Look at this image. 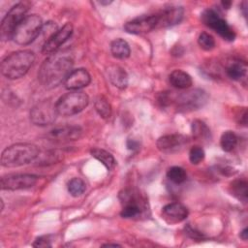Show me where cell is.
I'll return each mask as SVG.
<instances>
[{
  "label": "cell",
  "mask_w": 248,
  "mask_h": 248,
  "mask_svg": "<svg viewBox=\"0 0 248 248\" xmlns=\"http://www.w3.org/2000/svg\"><path fill=\"white\" fill-rule=\"evenodd\" d=\"M110 52L113 57L117 59H125L130 56L131 50L128 43L121 39H115L110 44Z\"/></svg>",
  "instance_id": "22"
},
{
  "label": "cell",
  "mask_w": 248,
  "mask_h": 248,
  "mask_svg": "<svg viewBox=\"0 0 248 248\" xmlns=\"http://www.w3.org/2000/svg\"><path fill=\"white\" fill-rule=\"evenodd\" d=\"M91 81V76L87 70L83 68L72 70L64 81V85L68 90L78 91L86 87Z\"/></svg>",
  "instance_id": "17"
},
{
  "label": "cell",
  "mask_w": 248,
  "mask_h": 248,
  "mask_svg": "<svg viewBox=\"0 0 248 248\" xmlns=\"http://www.w3.org/2000/svg\"><path fill=\"white\" fill-rule=\"evenodd\" d=\"M103 246H104V247H110V246L116 247V246H120V245L117 244V243H107V244H104Z\"/></svg>",
  "instance_id": "38"
},
{
  "label": "cell",
  "mask_w": 248,
  "mask_h": 248,
  "mask_svg": "<svg viewBox=\"0 0 248 248\" xmlns=\"http://www.w3.org/2000/svg\"><path fill=\"white\" fill-rule=\"evenodd\" d=\"M51 235L47 234V235H42L36 238V240L33 243L34 247H43V248H46V247H51Z\"/></svg>",
  "instance_id": "33"
},
{
  "label": "cell",
  "mask_w": 248,
  "mask_h": 248,
  "mask_svg": "<svg viewBox=\"0 0 248 248\" xmlns=\"http://www.w3.org/2000/svg\"><path fill=\"white\" fill-rule=\"evenodd\" d=\"M198 44L199 46L204 50H211L215 47V40L207 32H202L198 37Z\"/></svg>",
  "instance_id": "31"
},
{
  "label": "cell",
  "mask_w": 248,
  "mask_h": 248,
  "mask_svg": "<svg viewBox=\"0 0 248 248\" xmlns=\"http://www.w3.org/2000/svg\"><path fill=\"white\" fill-rule=\"evenodd\" d=\"M74 59L66 51H56L43 62L38 73V78L45 88L57 87L72 72Z\"/></svg>",
  "instance_id": "1"
},
{
  "label": "cell",
  "mask_w": 248,
  "mask_h": 248,
  "mask_svg": "<svg viewBox=\"0 0 248 248\" xmlns=\"http://www.w3.org/2000/svg\"><path fill=\"white\" fill-rule=\"evenodd\" d=\"M204 159V151L199 145L192 146L189 151V160L193 165L200 164Z\"/></svg>",
  "instance_id": "32"
},
{
  "label": "cell",
  "mask_w": 248,
  "mask_h": 248,
  "mask_svg": "<svg viewBox=\"0 0 248 248\" xmlns=\"http://www.w3.org/2000/svg\"><path fill=\"white\" fill-rule=\"evenodd\" d=\"M30 8V3L27 1L18 2L13 6L7 15L4 16L0 26V37L3 41L13 39L14 32L20 21L26 16V13Z\"/></svg>",
  "instance_id": "8"
},
{
  "label": "cell",
  "mask_w": 248,
  "mask_h": 248,
  "mask_svg": "<svg viewBox=\"0 0 248 248\" xmlns=\"http://www.w3.org/2000/svg\"><path fill=\"white\" fill-rule=\"evenodd\" d=\"M38 181V176L30 173H14L2 176L0 185L2 190H22L33 187Z\"/></svg>",
  "instance_id": "11"
},
{
  "label": "cell",
  "mask_w": 248,
  "mask_h": 248,
  "mask_svg": "<svg viewBox=\"0 0 248 248\" xmlns=\"http://www.w3.org/2000/svg\"><path fill=\"white\" fill-rule=\"evenodd\" d=\"M188 141V138L184 135L170 134L160 137L157 140L156 145L161 152L175 153L182 150Z\"/></svg>",
  "instance_id": "14"
},
{
  "label": "cell",
  "mask_w": 248,
  "mask_h": 248,
  "mask_svg": "<svg viewBox=\"0 0 248 248\" xmlns=\"http://www.w3.org/2000/svg\"><path fill=\"white\" fill-rule=\"evenodd\" d=\"M94 107H95L96 111L98 112V114L102 118L108 119V118L110 117V115H111V106L105 97H103V96L97 97L95 102H94Z\"/></svg>",
  "instance_id": "28"
},
{
  "label": "cell",
  "mask_w": 248,
  "mask_h": 248,
  "mask_svg": "<svg viewBox=\"0 0 248 248\" xmlns=\"http://www.w3.org/2000/svg\"><path fill=\"white\" fill-rule=\"evenodd\" d=\"M108 77L113 86L119 89H125L128 85V75L126 71L118 66V65H111L108 68Z\"/></svg>",
  "instance_id": "19"
},
{
  "label": "cell",
  "mask_w": 248,
  "mask_h": 248,
  "mask_svg": "<svg viewBox=\"0 0 248 248\" xmlns=\"http://www.w3.org/2000/svg\"><path fill=\"white\" fill-rule=\"evenodd\" d=\"M127 147H128V149H130V150L138 149V148H139V142H138L137 140H135L129 139V140H127Z\"/></svg>",
  "instance_id": "35"
},
{
  "label": "cell",
  "mask_w": 248,
  "mask_h": 248,
  "mask_svg": "<svg viewBox=\"0 0 248 248\" xmlns=\"http://www.w3.org/2000/svg\"><path fill=\"white\" fill-rule=\"evenodd\" d=\"M193 137L199 140H208L210 139V130L202 120H195L191 126Z\"/></svg>",
  "instance_id": "25"
},
{
  "label": "cell",
  "mask_w": 248,
  "mask_h": 248,
  "mask_svg": "<svg viewBox=\"0 0 248 248\" xmlns=\"http://www.w3.org/2000/svg\"><path fill=\"white\" fill-rule=\"evenodd\" d=\"M90 154L92 157L101 162L108 170H112L116 165L114 157L105 149L94 147L90 150Z\"/></svg>",
  "instance_id": "23"
},
{
  "label": "cell",
  "mask_w": 248,
  "mask_h": 248,
  "mask_svg": "<svg viewBox=\"0 0 248 248\" xmlns=\"http://www.w3.org/2000/svg\"><path fill=\"white\" fill-rule=\"evenodd\" d=\"M158 20L156 14L153 15H143L140 16L132 20L128 21L124 25L126 32L130 34H145L154 29H157Z\"/></svg>",
  "instance_id": "13"
},
{
  "label": "cell",
  "mask_w": 248,
  "mask_h": 248,
  "mask_svg": "<svg viewBox=\"0 0 248 248\" xmlns=\"http://www.w3.org/2000/svg\"><path fill=\"white\" fill-rule=\"evenodd\" d=\"M169 80L170 84L177 89H187L193 84L191 76L182 70L172 71L169 76Z\"/></svg>",
  "instance_id": "21"
},
{
  "label": "cell",
  "mask_w": 248,
  "mask_h": 248,
  "mask_svg": "<svg viewBox=\"0 0 248 248\" xmlns=\"http://www.w3.org/2000/svg\"><path fill=\"white\" fill-rule=\"evenodd\" d=\"M67 188H68L69 193L73 197H79L84 193V191L86 189V184L81 178L74 177L68 182Z\"/></svg>",
  "instance_id": "30"
},
{
  "label": "cell",
  "mask_w": 248,
  "mask_h": 248,
  "mask_svg": "<svg viewBox=\"0 0 248 248\" xmlns=\"http://www.w3.org/2000/svg\"><path fill=\"white\" fill-rule=\"evenodd\" d=\"M239 236H240V238H241L242 240H247V238H248V229H247V228H244V229L240 232Z\"/></svg>",
  "instance_id": "36"
},
{
  "label": "cell",
  "mask_w": 248,
  "mask_h": 248,
  "mask_svg": "<svg viewBox=\"0 0 248 248\" xmlns=\"http://www.w3.org/2000/svg\"><path fill=\"white\" fill-rule=\"evenodd\" d=\"M82 135V130L78 126L65 125L49 131L47 139L53 142H69L78 140Z\"/></svg>",
  "instance_id": "15"
},
{
  "label": "cell",
  "mask_w": 248,
  "mask_h": 248,
  "mask_svg": "<svg viewBox=\"0 0 248 248\" xmlns=\"http://www.w3.org/2000/svg\"><path fill=\"white\" fill-rule=\"evenodd\" d=\"M58 115L55 104L44 100L36 104L30 110V120L37 126H47L52 124Z\"/></svg>",
  "instance_id": "10"
},
{
  "label": "cell",
  "mask_w": 248,
  "mask_h": 248,
  "mask_svg": "<svg viewBox=\"0 0 248 248\" xmlns=\"http://www.w3.org/2000/svg\"><path fill=\"white\" fill-rule=\"evenodd\" d=\"M183 15H184V10L182 7L171 6V7L164 8L163 10L156 13L157 20H158L157 29L173 26L179 23L183 18Z\"/></svg>",
  "instance_id": "16"
},
{
  "label": "cell",
  "mask_w": 248,
  "mask_h": 248,
  "mask_svg": "<svg viewBox=\"0 0 248 248\" xmlns=\"http://www.w3.org/2000/svg\"><path fill=\"white\" fill-rule=\"evenodd\" d=\"M225 71L231 79L238 81L246 77L247 64L239 59H232L228 62Z\"/></svg>",
  "instance_id": "20"
},
{
  "label": "cell",
  "mask_w": 248,
  "mask_h": 248,
  "mask_svg": "<svg viewBox=\"0 0 248 248\" xmlns=\"http://www.w3.org/2000/svg\"><path fill=\"white\" fill-rule=\"evenodd\" d=\"M43 20L38 15L26 16L16 26L13 40L20 46L31 44L41 33L43 28Z\"/></svg>",
  "instance_id": "5"
},
{
  "label": "cell",
  "mask_w": 248,
  "mask_h": 248,
  "mask_svg": "<svg viewBox=\"0 0 248 248\" xmlns=\"http://www.w3.org/2000/svg\"><path fill=\"white\" fill-rule=\"evenodd\" d=\"M62 155L63 154L58 150H50L45 153H39L35 162L38 165H44V166L54 164L62 159Z\"/></svg>",
  "instance_id": "27"
},
{
  "label": "cell",
  "mask_w": 248,
  "mask_h": 248,
  "mask_svg": "<svg viewBox=\"0 0 248 248\" xmlns=\"http://www.w3.org/2000/svg\"><path fill=\"white\" fill-rule=\"evenodd\" d=\"M167 177L170 181L175 183V184H181L183 183L187 178L186 170L181 167H171L167 171Z\"/></svg>",
  "instance_id": "29"
},
{
  "label": "cell",
  "mask_w": 248,
  "mask_h": 248,
  "mask_svg": "<svg viewBox=\"0 0 248 248\" xmlns=\"http://www.w3.org/2000/svg\"><path fill=\"white\" fill-rule=\"evenodd\" d=\"M208 100L207 93L202 89H192L174 95L170 92V104H174L178 111L188 112L202 108Z\"/></svg>",
  "instance_id": "7"
},
{
  "label": "cell",
  "mask_w": 248,
  "mask_h": 248,
  "mask_svg": "<svg viewBox=\"0 0 248 248\" xmlns=\"http://www.w3.org/2000/svg\"><path fill=\"white\" fill-rule=\"evenodd\" d=\"M74 27L72 23L67 22L60 29H57L47 40H46L45 44L42 47V52L46 55H50L61 47L73 35Z\"/></svg>",
  "instance_id": "12"
},
{
  "label": "cell",
  "mask_w": 248,
  "mask_h": 248,
  "mask_svg": "<svg viewBox=\"0 0 248 248\" xmlns=\"http://www.w3.org/2000/svg\"><path fill=\"white\" fill-rule=\"evenodd\" d=\"M119 200L122 203L121 217L129 219L140 216L147 208L145 198L136 189H124L119 193Z\"/></svg>",
  "instance_id": "4"
},
{
  "label": "cell",
  "mask_w": 248,
  "mask_h": 248,
  "mask_svg": "<svg viewBox=\"0 0 248 248\" xmlns=\"http://www.w3.org/2000/svg\"><path fill=\"white\" fill-rule=\"evenodd\" d=\"M40 153L39 148L32 143H15L5 148L1 155V165L6 168H16L35 162Z\"/></svg>",
  "instance_id": "3"
},
{
  "label": "cell",
  "mask_w": 248,
  "mask_h": 248,
  "mask_svg": "<svg viewBox=\"0 0 248 248\" xmlns=\"http://www.w3.org/2000/svg\"><path fill=\"white\" fill-rule=\"evenodd\" d=\"M202 21L204 25L214 30L224 40L233 41L235 33L233 29L228 24V22L221 17V16L213 9H206L202 14Z\"/></svg>",
  "instance_id": "9"
},
{
  "label": "cell",
  "mask_w": 248,
  "mask_h": 248,
  "mask_svg": "<svg viewBox=\"0 0 248 248\" xmlns=\"http://www.w3.org/2000/svg\"><path fill=\"white\" fill-rule=\"evenodd\" d=\"M34 60L35 54L29 49L15 51L3 59L1 73L9 79L20 78L27 74Z\"/></svg>",
  "instance_id": "2"
},
{
  "label": "cell",
  "mask_w": 248,
  "mask_h": 248,
  "mask_svg": "<svg viewBox=\"0 0 248 248\" xmlns=\"http://www.w3.org/2000/svg\"><path fill=\"white\" fill-rule=\"evenodd\" d=\"M221 4L223 5V7H224V8L229 9V8H230V6H231V4H232V2H230V1H222V2H221Z\"/></svg>",
  "instance_id": "37"
},
{
  "label": "cell",
  "mask_w": 248,
  "mask_h": 248,
  "mask_svg": "<svg viewBox=\"0 0 248 248\" xmlns=\"http://www.w3.org/2000/svg\"><path fill=\"white\" fill-rule=\"evenodd\" d=\"M89 103V97L82 91H70L55 103L58 115L72 116L82 111Z\"/></svg>",
  "instance_id": "6"
},
{
  "label": "cell",
  "mask_w": 248,
  "mask_h": 248,
  "mask_svg": "<svg viewBox=\"0 0 248 248\" xmlns=\"http://www.w3.org/2000/svg\"><path fill=\"white\" fill-rule=\"evenodd\" d=\"M185 233L187 235H189L191 238H194V239H202V238L204 237V235L202 233H201L197 230L193 229L190 225H187L185 227Z\"/></svg>",
  "instance_id": "34"
},
{
  "label": "cell",
  "mask_w": 248,
  "mask_h": 248,
  "mask_svg": "<svg viewBox=\"0 0 248 248\" xmlns=\"http://www.w3.org/2000/svg\"><path fill=\"white\" fill-rule=\"evenodd\" d=\"M237 136L232 131H226L222 134L220 144L225 152L232 151L237 144Z\"/></svg>",
  "instance_id": "26"
},
{
  "label": "cell",
  "mask_w": 248,
  "mask_h": 248,
  "mask_svg": "<svg viewBox=\"0 0 248 248\" xmlns=\"http://www.w3.org/2000/svg\"><path fill=\"white\" fill-rule=\"evenodd\" d=\"M247 181L245 179H237L231 183L230 190L233 197H235L240 202H246L248 190H247Z\"/></svg>",
  "instance_id": "24"
},
{
  "label": "cell",
  "mask_w": 248,
  "mask_h": 248,
  "mask_svg": "<svg viewBox=\"0 0 248 248\" xmlns=\"http://www.w3.org/2000/svg\"><path fill=\"white\" fill-rule=\"evenodd\" d=\"M188 209L180 202H170L162 209V216L169 224H177L188 216Z\"/></svg>",
  "instance_id": "18"
}]
</instances>
